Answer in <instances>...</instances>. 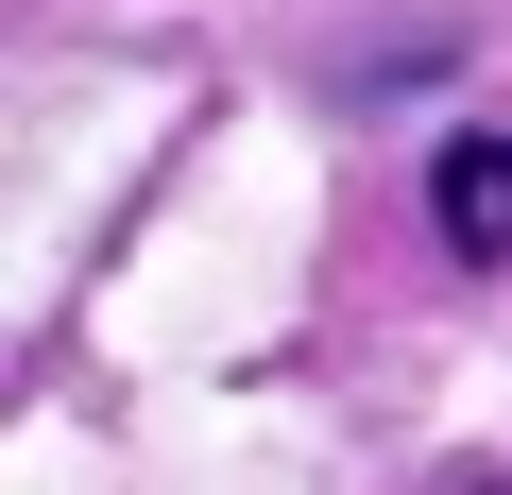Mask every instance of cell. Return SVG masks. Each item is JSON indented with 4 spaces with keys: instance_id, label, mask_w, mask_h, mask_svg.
Listing matches in <instances>:
<instances>
[{
    "instance_id": "1",
    "label": "cell",
    "mask_w": 512,
    "mask_h": 495,
    "mask_svg": "<svg viewBox=\"0 0 512 495\" xmlns=\"http://www.w3.org/2000/svg\"><path fill=\"white\" fill-rule=\"evenodd\" d=\"M427 222H444V257H512V120H461L444 154H427Z\"/></svg>"
},
{
    "instance_id": "2",
    "label": "cell",
    "mask_w": 512,
    "mask_h": 495,
    "mask_svg": "<svg viewBox=\"0 0 512 495\" xmlns=\"http://www.w3.org/2000/svg\"><path fill=\"white\" fill-rule=\"evenodd\" d=\"M478 495H495V478H478Z\"/></svg>"
}]
</instances>
